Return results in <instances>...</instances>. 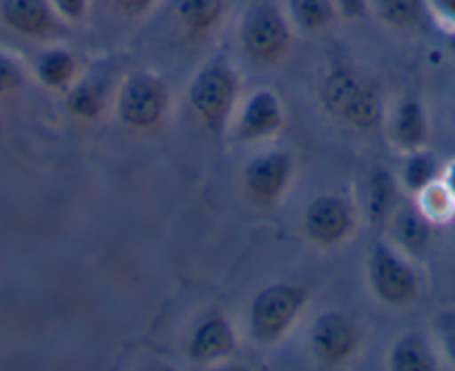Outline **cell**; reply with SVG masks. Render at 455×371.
Returning a JSON list of instances; mask_svg holds the SVG:
<instances>
[{"label": "cell", "mask_w": 455, "mask_h": 371, "mask_svg": "<svg viewBox=\"0 0 455 371\" xmlns=\"http://www.w3.org/2000/svg\"><path fill=\"white\" fill-rule=\"evenodd\" d=\"M319 101L328 115L353 128H378L384 119L382 94L353 69H335L328 74L319 87Z\"/></svg>", "instance_id": "6da1fadb"}, {"label": "cell", "mask_w": 455, "mask_h": 371, "mask_svg": "<svg viewBox=\"0 0 455 371\" xmlns=\"http://www.w3.org/2000/svg\"><path fill=\"white\" fill-rule=\"evenodd\" d=\"M442 174L440 164H437L435 155L428 152L427 148H419V150L409 152L406 157L404 170H402V181H404L406 190L413 195L422 193L427 186H431L433 181H437Z\"/></svg>", "instance_id": "d6986e66"}, {"label": "cell", "mask_w": 455, "mask_h": 371, "mask_svg": "<svg viewBox=\"0 0 455 371\" xmlns=\"http://www.w3.org/2000/svg\"><path fill=\"white\" fill-rule=\"evenodd\" d=\"M388 367L393 371H435L437 358L424 335L406 334L400 335L391 347Z\"/></svg>", "instance_id": "5bb4252c"}, {"label": "cell", "mask_w": 455, "mask_h": 371, "mask_svg": "<svg viewBox=\"0 0 455 371\" xmlns=\"http://www.w3.org/2000/svg\"><path fill=\"white\" fill-rule=\"evenodd\" d=\"M237 92L239 83L235 69L226 60H212L201 68L190 83L188 101L210 133L221 134L233 115Z\"/></svg>", "instance_id": "7a4b0ae2"}, {"label": "cell", "mask_w": 455, "mask_h": 371, "mask_svg": "<svg viewBox=\"0 0 455 371\" xmlns=\"http://www.w3.org/2000/svg\"><path fill=\"white\" fill-rule=\"evenodd\" d=\"M168 110V90L150 74H132L119 92V117L128 128L150 130Z\"/></svg>", "instance_id": "5b68a950"}, {"label": "cell", "mask_w": 455, "mask_h": 371, "mask_svg": "<svg viewBox=\"0 0 455 371\" xmlns=\"http://www.w3.org/2000/svg\"><path fill=\"white\" fill-rule=\"evenodd\" d=\"M112 3L128 14H141L152 5V0H112Z\"/></svg>", "instance_id": "f1b7e54d"}, {"label": "cell", "mask_w": 455, "mask_h": 371, "mask_svg": "<svg viewBox=\"0 0 455 371\" xmlns=\"http://www.w3.org/2000/svg\"><path fill=\"white\" fill-rule=\"evenodd\" d=\"M446 47L455 54V29L453 32H449V36H446Z\"/></svg>", "instance_id": "4dcf8cb0"}, {"label": "cell", "mask_w": 455, "mask_h": 371, "mask_svg": "<svg viewBox=\"0 0 455 371\" xmlns=\"http://www.w3.org/2000/svg\"><path fill=\"white\" fill-rule=\"evenodd\" d=\"M397 202L395 179L388 170L378 168L369 179V215L375 224H384L393 215Z\"/></svg>", "instance_id": "ffe728a7"}, {"label": "cell", "mask_w": 455, "mask_h": 371, "mask_svg": "<svg viewBox=\"0 0 455 371\" xmlns=\"http://www.w3.org/2000/svg\"><path fill=\"white\" fill-rule=\"evenodd\" d=\"M393 139L406 152L427 148L428 143V117L418 97H404L393 115Z\"/></svg>", "instance_id": "4fadbf2b"}, {"label": "cell", "mask_w": 455, "mask_h": 371, "mask_svg": "<svg viewBox=\"0 0 455 371\" xmlns=\"http://www.w3.org/2000/svg\"><path fill=\"white\" fill-rule=\"evenodd\" d=\"M291 16L304 32H322L337 19L332 0H291Z\"/></svg>", "instance_id": "44dd1931"}, {"label": "cell", "mask_w": 455, "mask_h": 371, "mask_svg": "<svg viewBox=\"0 0 455 371\" xmlns=\"http://www.w3.org/2000/svg\"><path fill=\"white\" fill-rule=\"evenodd\" d=\"M341 16L347 19H364L369 12V0H332Z\"/></svg>", "instance_id": "83f0119b"}, {"label": "cell", "mask_w": 455, "mask_h": 371, "mask_svg": "<svg viewBox=\"0 0 455 371\" xmlns=\"http://www.w3.org/2000/svg\"><path fill=\"white\" fill-rule=\"evenodd\" d=\"M292 174V159L286 152H268V155L255 157L243 170V181L251 198L257 202L270 204L277 202L288 189Z\"/></svg>", "instance_id": "9c48e42d"}, {"label": "cell", "mask_w": 455, "mask_h": 371, "mask_svg": "<svg viewBox=\"0 0 455 371\" xmlns=\"http://www.w3.org/2000/svg\"><path fill=\"white\" fill-rule=\"evenodd\" d=\"M440 181L444 183L446 190H449V193H451V198L455 199V159L449 161V164H446V168L442 170Z\"/></svg>", "instance_id": "f546056e"}, {"label": "cell", "mask_w": 455, "mask_h": 371, "mask_svg": "<svg viewBox=\"0 0 455 371\" xmlns=\"http://www.w3.org/2000/svg\"><path fill=\"white\" fill-rule=\"evenodd\" d=\"M174 16L188 34H205L221 20L223 0H174Z\"/></svg>", "instance_id": "2e32d148"}, {"label": "cell", "mask_w": 455, "mask_h": 371, "mask_svg": "<svg viewBox=\"0 0 455 371\" xmlns=\"http://www.w3.org/2000/svg\"><path fill=\"white\" fill-rule=\"evenodd\" d=\"M68 110L78 119H96L103 110V97L94 83H81L68 92Z\"/></svg>", "instance_id": "603a6c76"}, {"label": "cell", "mask_w": 455, "mask_h": 371, "mask_svg": "<svg viewBox=\"0 0 455 371\" xmlns=\"http://www.w3.org/2000/svg\"><path fill=\"white\" fill-rule=\"evenodd\" d=\"M237 351V335L233 327L223 316L205 318L192 334L188 344V356L196 365H212V362L228 360Z\"/></svg>", "instance_id": "30bf717a"}, {"label": "cell", "mask_w": 455, "mask_h": 371, "mask_svg": "<svg viewBox=\"0 0 455 371\" xmlns=\"http://www.w3.org/2000/svg\"><path fill=\"white\" fill-rule=\"evenodd\" d=\"M369 282L373 294L391 307H406L419 294V278L411 262L384 242L371 251Z\"/></svg>", "instance_id": "277c9868"}, {"label": "cell", "mask_w": 455, "mask_h": 371, "mask_svg": "<svg viewBox=\"0 0 455 371\" xmlns=\"http://www.w3.org/2000/svg\"><path fill=\"white\" fill-rule=\"evenodd\" d=\"M437 334H440L442 349H444L446 358L455 367V313H444L437 320Z\"/></svg>", "instance_id": "d4e9b609"}, {"label": "cell", "mask_w": 455, "mask_h": 371, "mask_svg": "<svg viewBox=\"0 0 455 371\" xmlns=\"http://www.w3.org/2000/svg\"><path fill=\"white\" fill-rule=\"evenodd\" d=\"M355 229V211L339 195H322L308 204L304 213V230L313 242L335 246Z\"/></svg>", "instance_id": "52a82bcc"}, {"label": "cell", "mask_w": 455, "mask_h": 371, "mask_svg": "<svg viewBox=\"0 0 455 371\" xmlns=\"http://www.w3.org/2000/svg\"><path fill=\"white\" fill-rule=\"evenodd\" d=\"M23 83V74H20L19 65L7 56H0V94L19 90Z\"/></svg>", "instance_id": "cb8c5ba5"}, {"label": "cell", "mask_w": 455, "mask_h": 371, "mask_svg": "<svg viewBox=\"0 0 455 371\" xmlns=\"http://www.w3.org/2000/svg\"><path fill=\"white\" fill-rule=\"evenodd\" d=\"M415 204L431 224H446L455 217V199L451 198V193L440 179L427 186L422 193H418V202Z\"/></svg>", "instance_id": "7402d4cb"}, {"label": "cell", "mask_w": 455, "mask_h": 371, "mask_svg": "<svg viewBox=\"0 0 455 371\" xmlns=\"http://www.w3.org/2000/svg\"><path fill=\"white\" fill-rule=\"evenodd\" d=\"M36 74L45 87L65 90L76 74V60L68 50L54 47V50H47L45 54H41L36 63Z\"/></svg>", "instance_id": "ac0fdd59"}, {"label": "cell", "mask_w": 455, "mask_h": 371, "mask_svg": "<svg viewBox=\"0 0 455 371\" xmlns=\"http://www.w3.org/2000/svg\"><path fill=\"white\" fill-rule=\"evenodd\" d=\"M0 14L14 32L25 36H43L54 23L50 0H3Z\"/></svg>", "instance_id": "7c38bea8"}, {"label": "cell", "mask_w": 455, "mask_h": 371, "mask_svg": "<svg viewBox=\"0 0 455 371\" xmlns=\"http://www.w3.org/2000/svg\"><path fill=\"white\" fill-rule=\"evenodd\" d=\"M306 289L295 285H270L251 304V334L257 343L273 344L292 329L306 307Z\"/></svg>", "instance_id": "3957f363"}, {"label": "cell", "mask_w": 455, "mask_h": 371, "mask_svg": "<svg viewBox=\"0 0 455 371\" xmlns=\"http://www.w3.org/2000/svg\"><path fill=\"white\" fill-rule=\"evenodd\" d=\"M428 14L437 19V23L446 25L449 32L455 29V0H427Z\"/></svg>", "instance_id": "484cf974"}, {"label": "cell", "mask_w": 455, "mask_h": 371, "mask_svg": "<svg viewBox=\"0 0 455 371\" xmlns=\"http://www.w3.org/2000/svg\"><path fill=\"white\" fill-rule=\"evenodd\" d=\"M375 12L388 28L411 29L428 16L427 0H375Z\"/></svg>", "instance_id": "e0dca14e"}, {"label": "cell", "mask_w": 455, "mask_h": 371, "mask_svg": "<svg viewBox=\"0 0 455 371\" xmlns=\"http://www.w3.org/2000/svg\"><path fill=\"white\" fill-rule=\"evenodd\" d=\"M291 43V28L282 12L273 5H257L243 16L242 45L257 63H275Z\"/></svg>", "instance_id": "8992f818"}, {"label": "cell", "mask_w": 455, "mask_h": 371, "mask_svg": "<svg viewBox=\"0 0 455 371\" xmlns=\"http://www.w3.org/2000/svg\"><path fill=\"white\" fill-rule=\"evenodd\" d=\"M308 347L315 360L335 367L347 362L357 349L355 325L344 313L326 311L313 322L308 334Z\"/></svg>", "instance_id": "ba28073f"}, {"label": "cell", "mask_w": 455, "mask_h": 371, "mask_svg": "<svg viewBox=\"0 0 455 371\" xmlns=\"http://www.w3.org/2000/svg\"><path fill=\"white\" fill-rule=\"evenodd\" d=\"M283 125V108L273 90H257L243 106L237 134L242 141H261L277 134Z\"/></svg>", "instance_id": "8fae6325"}, {"label": "cell", "mask_w": 455, "mask_h": 371, "mask_svg": "<svg viewBox=\"0 0 455 371\" xmlns=\"http://www.w3.org/2000/svg\"><path fill=\"white\" fill-rule=\"evenodd\" d=\"M431 229L433 224L424 217L418 204L400 208L393 217V235L409 253H422L427 248L428 239H431Z\"/></svg>", "instance_id": "9a60e30c"}, {"label": "cell", "mask_w": 455, "mask_h": 371, "mask_svg": "<svg viewBox=\"0 0 455 371\" xmlns=\"http://www.w3.org/2000/svg\"><path fill=\"white\" fill-rule=\"evenodd\" d=\"M52 7L68 20H81L87 12V0H50Z\"/></svg>", "instance_id": "4316f807"}]
</instances>
